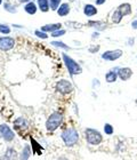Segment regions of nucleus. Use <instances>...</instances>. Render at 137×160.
<instances>
[{
	"instance_id": "6e6552de",
	"label": "nucleus",
	"mask_w": 137,
	"mask_h": 160,
	"mask_svg": "<svg viewBox=\"0 0 137 160\" xmlns=\"http://www.w3.org/2000/svg\"><path fill=\"white\" fill-rule=\"evenodd\" d=\"M15 45V40L9 37L0 38V49L1 50H9L12 49Z\"/></svg>"
},
{
	"instance_id": "4be33fe9",
	"label": "nucleus",
	"mask_w": 137,
	"mask_h": 160,
	"mask_svg": "<svg viewBox=\"0 0 137 160\" xmlns=\"http://www.w3.org/2000/svg\"><path fill=\"white\" fill-rule=\"evenodd\" d=\"M60 2H61V0H50V7H51V9L53 10L58 9L57 7L60 6Z\"/></svg>"
},
{
	"instance_id": "b1692460",
	"label": "nucleus",
	"mask_w": 137,
	"mask_h": 160,
	"mask_svg": "<svg viewBox=\"0 0 137 160\" xmlns=\"http://www.w3.org/2000/svg\"><path fill=\"white\" fill-rule=\"evenodd\" d=\"M64 33H65L64 30H57V31H54L51 36H53V37H58V36H63Z\"/></svg>"
},
{
	"instance_id": "cd10ccee",
	"label": "nucleus",
	"mask_w": 137,
	"mask_h": 160,
	"mask_svg": "<svg viewBox=\"0 0 137 160\" xmlns=\"http://www.w3.org/2000/svg\"><path fill=\"white\" fill-rule=\"evenodd\" d=\"M133 28H134V29H137V21H134V22H133Z\"/></svg>"
},
{
	"instance_id": "0eeeda50",
	"label": "nucleus",
	"mask_w": 137,
	"mask_h": 160,
	"mask_svg": "<svg viewBox=\"0 0 137 160\" xmlns=\"http://www.w3.org/2000/svg\"><path fill=\"white\" fill-rule=\"evenodd\" d=\"M0 134H1V136L3 137V140L7 141V142L13 141L14 136H15V135H14V132L10 129L7 125H1V126H0Z\"/></svg>"
},
{
	"instance_id": "6ab92c4d",
	"label": "nucleus",
	"mask_w": 137,
	"mask_h": 160,
	"mask_svg": "<svg viewBox=\"0 0 137 160\" xmlns=\"http://www.w3.org/2000/svg\"><path fill=\"white\" fill-rule=\"evenodd\" d=\"M38 3H39V7L42 12H47L49 9V5H48V0H38Z\"/></svg>"
},
{
	"instance_id": "423d86ee",
	"label": "nucleus",
	"mask_w": 137,
	"mask_h": 160,
	"mask_svg": "<svg viewBox=\"0 0 137 160\" xmlns=\"http://www.w3.org/2000/svg\"><path fill=\"white\" fill-rule=\"evenodd\" d=\"M122 56V50L115 49V50H107L102 55V58L105 61H115Z\"/></svg>"
},
{
	"instance_id": "f257e3e1",
	"label": "nucleus",
	"mask_w": 137,
	"mask_h": 160,
	"mask_svg": "<svg viewBox=\"0 0 137 160\" xmlns=\"http://www.w3.org/2000/svg\"><path fill=\"white\" fill-rule=\"evenodd\" d=\"M62 140L64 141L65 145L67 147H73L74 144L78 143L79 141V133L74 128H66L62 132Z\"/></svg>"
},
{
	"instance_id": "1a4fd4ad",
	"label": "nucleus",
	"mask_w": 137,
	"mask_h": 160,
	"mask_svg": "<svg viewBox=\"0 0 137 160\" xmlns=\"http://www.w3.org/2000/svg\"><path fill=\"white\" fill-rule=\"evenodd\" d=\"M118 76L120 78L121 80H124V81H127L131 78L133 76V70H131L130 68H120L119 71H118Z\"/></svg>"
},
{
	"instance_id": "f3484780",
	"label": "nucleus",
	"mask_w": 137,
	"mask_h": 160,
	"mask_svg": "<svg viewBox=\"0 0 137 160\" xmlns=\"http://www.w3.org/2000/svg\"><path fill=\"white\" fill-rule=\"evenodd\" d=\"M25 10H27V14L32 15V14H36V12H37V7H36V5H34L33 2H29L27 6H25Z\"/></svg>"
},
{
	"instance_id": "393cba45",
	"label": "nucleus",
	"mask_w": 137,
	"mask_h": 160,
	"mask_svg": "<svg viewBox=\"0 0 137 160\" xmlns=\"http://www.w3.org/2000/svg\"><path fill=\"white\" fill-rule=\"evenodd\" d=\"M36 34H37L38 37L42 38V39H46V38L48 37V36H47V34L45 33V32H41V31H39V30H37V31H36Z\"/></svg>"
},
{
	"instance_id": "9b49d317",
	"label": "nucleus",
	"mask_w": 137,
	"mask_h": 160,
	"mask_svg": "<svg viewBox=\"0 0 137 160\" xmlns=\"http://www.w3.org/2000/svg\"><path fill=\"white\" fill-rule=\"evenodd\" d=\"M17 159V154H16V151L14 150V149H7L6 153L3 156V160H16Z\"/></svg>"
},
{
	"instance_id": "dca6fc26",
	"label": "nucleus",
	"mask_w": 137,
	"mask_h": 160,
	"mask_svg": "<svg viewBox=\"0 0 137 160\" xmlns=\"http://www.w3.org/2000/svg\"><path fill=\"white\" fill-rule=\"evenodd\" d=\"M61 25H62V24H51V25H45V27L41 28V30H42V31H51V32H54V31L60 30Z\"/></svg>"
},
{
	"instance_id": "2eb2a0df",
	"label": "nucleus",
	"mask_w": 137,
	"mask_h": 160,
	"mask_svg": "<svg viewBox=\"0 0 137 160\" xmlns=\"http://www.w3.org/2000/svg\"><path fill=\"white\" fill-rule=\"evenodd\" d=\"M118 78V74L114 72V70L110 71V72H107L106 76H105V80H106L107 82H114Z\"/></svg>"
},
{
	"instance_id": "a878e982",
	"label": "nucleus",
	"mask_w": 137,
	"mask_h": 160,
	"mask_svg": "<svg viewBox=\"0 0 137 160\" xmlns=\"http://www.w3.org/2000/svg\"><path fill=\"white\" fill-rule=\"evenodd\" d=\"M54 45V46H58V47H63V48H67L66 45H64L63 42H57V41H54V42H51Z\"/></svg>"
},
{
	"instance_id": "7ed1b4c3",
	"label": "nucleus",
	"mask_w": 137,
	"mask_h": 160,
	"mask_svg": "<svg viewBox=\"0 0 137 160\" xmlns=\"http://www.w3.org/2000/svg\"><path fill=\"white\" fill-rule=\"evenodd\" d=\"M85 137H86V141L91 145H98V144L102 143L103 141V136L102 134L96 129H93V128H87L85 130Z\"/></svg>"
},
{
	"instance_id": "aec40b11",
	"label": "nucleus",
	"mask_w": 137,
	"mask_h": 160,
	"mask_svg": "<svg viewBox=\"0 0 137 160\" xmlns=\"http://www.w3.org/2000/svg\"><path fill=\"white\" fill-rule=\"evenodd\" d=\"M104 132H105L106 135H112V134L114 133L113 126L110 125V123H105V125H104Z\"/></svg>"
},
{
	"instance_id": "5701e85b",
	"label": "nucleus",
	"mask_w": 137,
	"mask_h": 160,
	"mask_svg": "<svg viewBox=\"0 0 137 160\" xmlns=\"http://www.w3.org/2000/svg\"><path fill=\"white\" fill-rule=\"evenodd\" d=\"M0 32H1V33H9L10 29L7 27V25H2V24H0Z\"/></svg>"
},
{
	"instance_id": "f03ea898",
	"label": "nucleus",
	"mask_w": 137,
	"mask_h": 160,
	"mask_svg": "<svg viewBox=\"0 0 137 160\" xmlns=\"http://www.w3.org/2000/svg\"><path fill=\"white\" fill-rule=\"evenodd\" d=\"M63 121V116L60 112H54L53 114H50V117L47 119L46 122V128L48 132H54L56 130L58 127L61 126V123Z\"/></svg>"
},
{
	"instance_id": "a211bd4d",
	"label": "nucleus",
	"mask_w": 137,
	"mask_h": 160,
	"mask_svg": "<svg viewBox=\"0 0 137 160\" xmlns=\"http://www.w3.org/2000/svg\"><path fill=\"white\" fill-rule=\"evenodd\" d=\"M122 15H121V13L120 12H119V10H115V12H114L113 13V15H112V20H113V22L114 23H120L121 22V20H122Z\"/></svg>"
},
{
	"instance_id": "2f4dec72",
	"label": "nucleus",
	"mask_w": 137,
	"mask_h": 160,
	"mask_svg": "<svg viewBox=\"0 0 137 160\" xmlns=\"http://www.w3.org/2000/svg\"><path fill=\"white\" fill-rule=\"evenodd\" d=\"M136 104H137V100H136Z\"/></svg>"
},
{
	"instance_id": "20e7f679",
	"label": "nucleus",
	"mask_w": 137,
	"mask_h": 160,
	"mask_svg": "<svg viewBox=\"0 0 137 160\" xmlns=\"http://www.w3.org/2000/svg\"><path fill=\"white\" fill-rule=\"evenodd\" d=\"M63 60H64V62H65V65H66L67 69H69V72H70L72 76H73V74L81 73V71H82L81 67L77 63V62H74L71 57H69L67 55L63 54Z\"/></svg>"
},
{
	"instance_id": "7c9ffc66",
	"label": "nucleus",
	"mask_w": 137,
	"mask_h": 160,
	"mask_svg": "<svg viewBox=\"0 0 137 160\" xmlns=\"http://www.w3.org/2000/svg\"><path fill=\"white\" fill-rule=\"evenodd\" d=\"M1 1H2V0H0V3H1Z\"/></svg>"
},
{
	"instance_id": "4468645a",
	"label": "nucleus",
	"mask_w": 137,
	"mask_h": 160,
	"mask_svg": "<svg viewBox=\"0 0 137 160\" xmlns=\"http://www.w3.org/2000/svg\"><path fill=\"white\" fill-rule=\"evenodd\" d=\"M30 154H31V150H30V147L29 145H25L22 151V153H21V157L20 159L21 160H27L30 158Z\"/></svg>"
},
{
	"instance_id": "c756f323",
	"label": "nucleus",
	"mask_w": 137,
	"mask_h": 160,
	"mask_svg": "<svg viewBox=\"0 0 137 160\" xmlns=\"http://www.w3.org/2000/svg\"><path fill=\"white\" fill-rule=\"evenodd\" d=\"M21 2H27V1H30V0H20Z\"/></svg>"
},
{
	"instance_id": "39448f33",
	"label": "nucleus",
	"mask_w": 137,
	"mask_h": 160,
	"mask_svg": "<svg viewBox=\"0 0 137 160\" xmlns=\"http://www.w3.org/2000/svg\"><path fill=\"white\" fill-rule=\"evenodd\" d=\"M56 89L57 92H60L61 94H69L72 92L73 87H72V83L67 80H60L58 82L56 83Z\"/></svg>"
},
{
	"instance_id": "9d476101",
	"label": "nucleus",
	"mask_w": 137,
	"mask_h": 160,
	"mask_svg": "<svg viewBox=\"0 0 137 160\" xmlns=\"http://www.w3.org/2000/svg\"><path fill=\"white\" fill-rule=\"evenodd\" d=\"M118 10L120 12L122 16H126V15H129V14H131V6L129 5V3H122V5H120V6H119Z\"/></svg>"
},
{
	"instance_id": "bb28decb",
	"label": "nucleus",
	"mask_w": 137,
	"mask_h": 160,
	"mask_svg": "<svg viewBox=\"0 0 137 160\" xmlns=\"http://www.w3.org/2000/svg\"><path fill=\"white\" fill-rule=\"evenodd\" d=\"M106 1V0H96V3L97 5H102V3H104Z\"/></svg>"
},
{
	"instance_id": "c85d7f7f",
	"label": "nucleus",
	"mask_w": 137,
	"mask_h": 160,
	"mask_svg": "<svg viewBox=\"0 0 137 160\" xmlns=\"http://www.w3.org/2000/svg\"><path fill=\"white\" fill-rule=\"evenodd\" d=\"M57 160H67L66 158H64V157H61L60 159H57Z\"/></svg>"
},
{
	"instance_id": "412c9836",
	"label": "nucleus",
	"mask_w": 137,
	"mask_h": 160,
	"mask_svg": "<svg viewBox=\"0 0 137 160\" xmlns=\"http://www.w3.org/2000/svg\"><path fill=\"white\" fill-rule=\"evenodd\" d=\"M15 126H16V128H25L27 127V122H25V120L23 118H18L15 121Z\"/></svg>"
},
{
	"instance_id": "f8f14e48",
	"label": "nucleus",
	"mask_w": 137,
	"mask_h": 160,
	"mask_svg": "<svg viewBox=\"0 0 137 160\" xmlns=\"http://www.w3.org/2000/svg\"><path fill=\"white\" fill-rule=\"evenodd\" d=\"M84 13H85V15H87V16H94V15L97 14V8L94 7L93 5H86L84 9Z\"/></svg>"
},
{
	"instance_id": "ddd939ff",
	"label": "nucleus",
	"mask_w": 137,
	"mask_h": 160,
	"mask_svg": "<svg viewBox=\"0 0 137 160\" xmlns=\"http://www.w3.org/2000/svg\"><path fill=\"white\" fill-rule=\"evenodd\" d=\"M57 13L60 16H65L67 14L70 13V6L67 5V3H63V5H61L60 8L57 9Z\"/></svg>"
}]
</instances>
